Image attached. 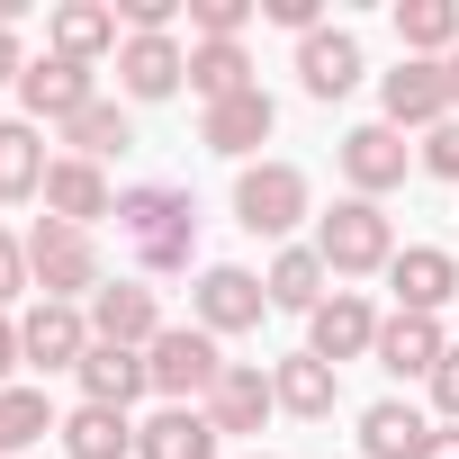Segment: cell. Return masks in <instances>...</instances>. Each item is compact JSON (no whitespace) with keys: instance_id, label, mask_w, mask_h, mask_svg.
Returning <instances> with one entry per match:
<instances>
[{"instance_id":"d6986e66","label":"cell","mask_w":459,"mask_h":459,"mask_svg":"<svg viewBox=\"0 0 459 459\" xmlns=\"http://www.w3.org/2000/svg\"><path fill=\"white\" fill-rule=\"evenodd\" d=\"M91 333H100V342H126V351H144V342L162 333V298H153L144 280H108V289L91 298Z\"/></svg>"},{"instance_id":"ac0fdd59","label":"cell","mask_w":459,"mask_h":459,"mask_svg":"<svg viewBox=\"0 0 459 459\" xmlns=\"http://www.w3.org/2000/svg\"><path fill=\"white\" fill-rule=\"evenodd\" d=\"M360 37L351 28H316V37H298V91L307 100H342V91H360Z\"/></svg>"},{"instance_id":"8992f818","label":"cell","mask_w":459,"mask_h":459,"mask_svg":"<svg viewBox=\"0 0 459 459\" xmlns=\"http://www.w3.org/2000/svg\"><path fill=\"white\" fill-rule=\"evenodd\" d=\"M262 316H271V289H262V271H235V262H207L198 271V289H189V325L198 333H262Z\"/></svg>"},{"instance_id":"8fae6325","label":"cell","mask_w":459,"mask_h":459,"mask_svg":"<svg viewBox=\"0 0 459 459\" xmlns=\"http://www.w3.org/2000/svg\"><path fill=\"white\" fill-rule=\"evenodd\" d=\"M378 117L405 135H432L441 117H450V82H441V64H414V55H396V73H378Z\"/></svg>"},{"instance_id":"8d00e7d4","label":"cell","mask_w":459,"mask_h":459,"mask_svg":"<svg viewBox=\"0 0 459 459\" xmlns=\"http://www.w3.org/2000/svg\"><path fill=\"white\" fill-rule=\"evenodd\" d=\"M10 369H28V351H19V316H0V387H10Z\"/></svg>"},{"instance_id":"7c38bea8","label":"cell","mask_w":459,"mask_h":459,"mask_svg":"<svg viewBox=\"0 0 459 459\" xmlns=\"http://www.w3.org/2000/svg\"><path fill=\"white\" fill-rule=\"evenodd\" d=\"M271 126H280V100L253 82V91H235V100H216L207 117H198V144L207 153H225V162H253L262 144H271Z\"/></svg>"},{"instance_id":"30bf717a","label":"cell","mask_w":459,"mask_h":459,"mask_svg":"<svg viewBox=\"0 0 459 459\" xmlns=\"http://www.w3.org/2000/svg\"><path fill=\"white\" fill-rule=\"evenodd\" d=\"M378 325H387V316H378L360 289H333V298L307 316V351H316L325 369H342V360H369V351H378Z\"/></svg>"},{"instance_id":"52a82bcc","label":"cell","mask_w":459,"mask_h":459,"mask_svg":"<svg viewBox=\"0 0 459 459\" xmlns=\"http://www.w3.org/2000/svg\"><path fill=\"white\" fill-rule=\"evenodd\" d=\"M333 171L351 180V198H387V189H405V171H414V144H405L387 117H369V126H351V135L333 144Z\"/></svg>"},{"instance_id":"d4e9b609","label":"cell","mask_w":459,"mask_h":459,"mask_svg":"<svg viewBox=\"0 0 459 459\" xmlns=\"http://www.w3.org/2000/svg\"><path fill=\"white\" fill-rule=\"evenodd\" d=\"M46 171H55L46 135H37L28 117H0V207H19V198H46Z\"/></svg>"},{"instance_id":"836d02e7","label":"cell","mask_w":459,"mask_h":459,"mask_svg":"<svg viewBox=\"0 0 459 459\" xmlns=\"http://www.w3.org/2000/svg\"><path fill=\"white\" fill-rule=\"evenodd\" d=\"M28 289H37V280H28V235H10V225H0V316H10Z\"/></svg>"},{"instance_id":"603a6c76","label":"cell","mask_w":459,"mask_h":459,"mask_svg":"<svg viewBox=\"0 0 459 459\" xmlns=\"http://www.w3.org/2000/svg\"><path fill=\"white\" fill-rule=\"evenodd\" d=\"M271 396H280V414H298V423H325V414L342 405V378H333L316 351H289V360H271Z\"/></svg>"},{"instance_id":"83f0119b","label":"cell","mask_w":459,"mask_h":459,"mask_svg":"<svg viewBox=\"0 0 459 459\" xmlns=\"http://www.w3.org/2000/svg\"><path fill=\"white\" fill-rule=\"evenodd\" d=\"M55 441H64V459H135V423L117 405H73Z\"/></svg>"},{"instance_id":"44dd1931","label":"cell","mask_w":459,"mask_h":459,"mask_svg":"<svg viewBox=\"0 0 459 459\" xmlns=\"http://www.w3.org/2000/svg\"><path fill=\"white\" fill-rule=\"evenodd\" d=\"M82 378V405H135V396H153V369H144V351H126V342H91V360L73 369Z\"/></svg>"},{"instance_id":"e0dca14e","label":"cell","mask_w":459,"mask_h":459,"mask_svg":"<svg viewBox=\"0 0 459 459\" xmlns=\"http://www.w3.org/2000/svg\"><path fill=\"white\" fill-rule=\"evenodd\" d=\"M117 91H126V100H171V91H189V46H180V37H126V46H117Z\"/></svg>"},{"instance_id":"f35d334b","label":"cell","mask_w":459,"mask_h":459,"mask_svg":"<svg viewBox=\"0 0 459 459\" xmlns=\"http://www.w3.org/2000/svg\"><path fill=\"white\" fill-rule=\"evenodd\" d=\"M414 459H459V423H432V432H423V450H414Z\"/></svg>"},{"instance_id":"7a4b0ae2","label":"cell","mask_w":459,"mask_h":459,"mask_svg":"<svg viewBox=\"0 0 459 459\" xmlns=\"http://www.w3.org/2000/svg\"><path fill=\"white\" fill-rule=\"evenodd\" d=\"M316 253L333 280H387L396 262V225L378 198H333V216H316Z\"/></svg>"},{"instance_id":"2e32d148","label":"cell","mask_w":459,"mask_h":459,"mask_svg":"<svg viewBox=\"0 0 459 459\" xmlns=\"http://www.w3.org/2000/svg\"><path fill=\"white\" fill-rule=\"evenodd\" d=\"M46 216H64V225H91L100 216H117V189H108V171L100 162H82V153H55V171H46Z\"/></svg>"},{"instance_id":"9c48e42d","label":"cell","mask_w":459,"mask_h":459,"mask_svg":"<svg viewBox=\"0 0 459 459\" xmlns=\"http://www.w3.org/2000/svg\"><path fill=\"white\" fill-rule=\"evenodd\" d=\"M91 342H100V333H91V307L37 298V307L19 316V351H28V369H46V378H55V369H82Z\"/></svg>"},{"instance_id":"60d3db41","label":"cell","mask_w":459,"mask_h":459,"mask_svg":"<svg viewBox=\"0 0 459 459\" xmlns=\"http://www.w3.org/2000/svg\"><path fill=\"white\" fill-rule=\"evenodd\" d=\"M253 459H280V450H253Z\"/></svg>"},{"instance_id":"f1b7e54d","label":"cell","mask_w":459,"mask_h":459,"mask_svg":"<svg viewBox=\"0 0 459 459\" xmlns=\"http://www.w3.org/2000/svg\"><path fill=\"white\" fill-rule=\"evenodd\" d=\"M55 135H64V153H82V162H108V153H126V144H135V126H126V108H117V100H91V108H82L73 126H55Z\"/></svg>"},{"instance_id":"1f68e13d","label":"cell","mask_w":459,"mask_h":459,"mask_svg":"<svg viewBox=\"0 0 459 459\" xmlns=\"http://www.w3.org/2000/svg\"><path fill=\"white\" fill-rule=\"evenodd\" d=\"M253 0H189V46H244Z\"/></svg>"},{"instance_id":"3957f363","label":"cell","mask_w":459,"mask_h":459,"mask_svg":"<svg viewBox=\"0 0 459 459\" xmlns=\"http://www.w3.org/2000/svg\"><path fill=\"white\" fill-rule=\"evenodd\" d=\"M28 280H37V298H64V307H91L108 289L100 244L82 235V225H64V216H37L28 225Z\"/></svg>"},{"instance_id":"4fadbf2b","label":"cell","mask_w":459,"mask_h":459,"mask_svg":"<svg viewBox=\"0 0 459 459\" xmlns=\"http://www.w3.org/2000/svg\"><path fill=\"white\" fill-rule=\"evenodd\" d=\"M387 289H396V316H441L459 298V253L450 244H405L387 262Z\"/></svg>"},{"instance_id":"ffe728a7","label":"cell","mask_w":459,"mask_h":459,"mask_svg":"<svg viewBox=\"0 0 459 459\" xmlns=\"http://www.w3.org/2000/svg\"><path fill=\"white\" fill-rule=\"evenodd\" d=\"M441 351H450L441 316H387V325H378V351H369V360H378L387 378H432V369H441Z\"/></svg>"},{"instance_id":"484cf974","label":"cell","mask_w":459,"mask_h":459,"mask_svg":"<svg viewBox=\"0 0 459 459\" xmlns=\"http://www.w3.org/2000/svg\"><path fill=\"white\" fill-rule=\"evenodd\" d=\"M396 46L414 64H450L459 55V0H396Z\"/></svg>"},{"instance_id":"e575fe53","label":"cell","mask_w":459,"mask_h":459,"mask_svg":"<svg viewBox=\"0 0 459 459\" xmlns=\"http://www.w3.org/2000/svg\"><path fill=\"white\" fill-rule=\"evenodd\" d=\"M414 171H432V180H459V117H441V126L414 144Z\"/></svg>"},{"instance_id":"f546056e","label":"cell","mask_w":459,"mask_h":459,"mask_svg":"<svg viewBox=\"0 0 459 459\" xmlns=\"http://www.w3.org/2000/svg\"><path fill=\"white\" fill-rule=\"evenodd\" d=\"M46 432H64V414L46 405V387H0V459H19Z\"/></svg>"},{"instance_id":"ab89813d","label":"cell","mask_w":459,"mask_h":459,"mask_svg":"<svg viewBox=\"0 0 459 459\" xmlns=\"http://www.w3.org/2000/svg\"><path fill=\"white\" fill-rule=\"evenodd\" d=\"M441 82H450V117H459V55H450V64H441Z\"/></svg>"},{"instance_id":"9a60e30c","label":"cell","mask_w":459,"mask_h":459,"mask_svg":"<svg viewBox=\"0 0 459 459\" xmlns=\"http://www.w3.org/2000/svg\"><path fill=\"white\" fill-rule=\"evenodd\" d=\"M117 46H126V28H117L108 0H55V10H46V55L100 64V55H117Z\"/></svg>"},{"instance_id":"277c9868","label":"cell","mask_w":459,"mask_h":459,"mask_svg":"<svg viewBox=\"0 0 459 459\" xmlns=\"http://www.w3.org/2000/svg\"><path fill=\"white\" fill-rule=\"evenodd\" d=\"M307 216H316V180H307L298 162H244V171H235V225H244V235L289 244Z\"/></svg>"},{"instance_id":"4dcf8cb0","label":"cell","mask_w":459,"mask_h":459,"mask_svg":"<svg viewBox=\"0 0 459 459\" xmlns=\"http://www.w3.org/2000/svg\"><path fill=\"white\" fill-rule=\"evenodd\" d=\"M189 91L216 108V100H235V91H253V55L244 46H189Z\"/></svg>"},{"instance_id":"5b68a950","label":"cell","mask_w":459,"mask_h":459,"mask_svg":"<svg viewBox=\"0 0 459 459\" xmlns=\"http://www.w3.org/2000/svg\"><path fill=\"white\" fill-rule=\"evenodd\" d=\"M144 369H153V396H162V405H207V387L225 378V351H216V333H198V325H162V333L144 342Z\"/></svg>"},{"instance_id":"ba28073f","label":"cell","mask_w":459,"mask_h":459,"mask_svg":"<svg viewBox=\"0 0 459 459\" xmlns=\"http://www.w3.org/2000/svg\"><path fill=\"white\" fill-rule=\"evenodd\" d=\"M91 100H100L91 64H73V55H28V73H19V108H28V126H73Z\"/></svg>"},{"instance_id":"5bb4252c","label":"cell","mask_w":459,"mask_h":459,"mask_svg":"<svg viewBox=\"0 0 459 459\" xmlns=\"http://www.w3.org/2000/svg\"><path fill=\"white\" fill-rule=\"evenodd\" d=\"M280 414V396H271V369L262 360H225V378L207 387V423L225 432V441H235V432H262Z\"/></svg>"},{"instance_id":"d6a6232c","label":"cell","mask_w":459,"mask_h":459,"mask_svg":"<svg viewBox=\"0 0 459 459\" xmlns=\"http://www.w3.org/2000/svg\"><path fill=\"white\" fill-rule=\"evenodd\" d=\"M108 10H117L126 37H171L180 28V0H108Z\"/></svg>"},{"instance_id":"6da1fadb","label":"cell","mask_w":459,"mask_h":459,"mask_svg":"<svg viewBox=\"0 0 459 459\" xmlns=\"http://www.w3.org/2000/svg\"><path fill=\"white\" fill-rule=\"evenodd\" d=\"M117 235L135 244V271L144 280H171V271L198 262V207L171 180H135V189H117Z\"/></svg>"},{"instance_id":"cb8c5ba5","label":"cell","mask_w":459,"mask_h":459,"mask_svg":"<svg viewBox=\"0 0 459 459\" xmlns=\"http://www.w3.org/2000/svg\"><path fill=\"white\" fill-rule=\"evenodd\" d=\"M262 289H271V307L316 316V307L333 298V271H325V253H316V244H280V262L262 271Z\"/></svg>"},{"instance_id":"7402d4cb","label":"cell","mask_w":459,"mask_h":459,"mask_svg":"<svg viewBox=\"0 0 459 459\" xmlns=\"http://www.w3.org/2000/svg\"><path fill=\"white\" fill-rule=\"evenodd\" d=\"M225 432L207 423V405H162L153 423H135V459H216Z\"/></svg>"},{"instance_id":"74e56055","label":"cell","mask_w":459,"mask_h":459,"mask_svg":"<svg viewBox=\"0 0 459 459\" xmlns=\"http://www.w3.org/2000/svg\"><path fill=\"white\" fill-rule=\"evenodd\" d=\"M19 73H28V55H19V28H0V91H19Z\"/></svg>"},{"instance_id":"4316f807","label":"cell","mask_w":459,"mask_h":459,"mask_svg":"<svg viewBox=\"0 0 459 459\" xmlns=\"http://www.w3.org/2000/svg\"><path fill=\"white\" fill-rule=\"evenodd\" d=\"M423 405H405V396H378V405H360V459H414L423 450Z\"/></svg>"},{"instance_id":"d590c367","label":"cell","mask_w":459,"mask_h":459,"mask_svg":"<svg viewBox=\"0 0 459 459\" xmlns=\"http://www.w3.org/2000/svg\"><path fill=\"white\" fill-rule=\"evenodd\" d=\"M432 405H441V423H459V342H450L441 369H432Z\"/></svg>"}]
</instances>
